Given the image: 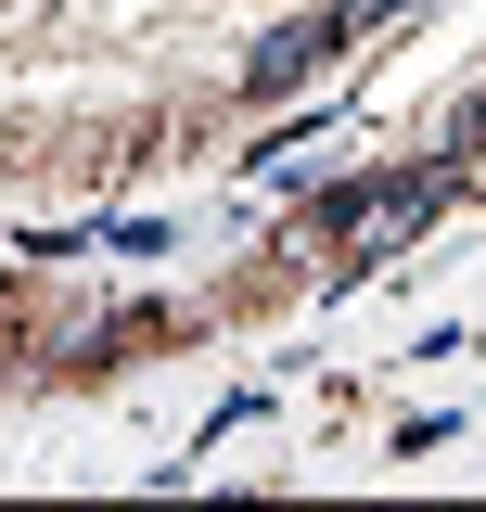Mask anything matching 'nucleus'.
Wrapping results in <instances>:
<instances>
[{
	"label": "nucleus",
	"mask_w": 486,
	"mask_h": 512,
	"mask_svg": "<svg viewBox=\"0 0 486 512\" xmlns=\"http://www.w3.org/2000/svg\"><path fill=\"white\" fill-rule=\"evenodd\" d=\"M435 205H448V167H410V180H346V192H320V231H333V244H384V231H423Z\"/></svg>",
	"instance_id": "obj_1"
},
{
	"label": "nucleus",
	"mask_w": 486,
	"mask_h": 512,
	"mask_svg": "<svg viewBox=\"0 0 486 512\" xmlns=\"http://www.w3.org/2000/svg\"><path fill=\"white\" fill-rule=\"evenodd\" d=\"M333 39H346V13H307V26H269V39H256V64H243V90H307V77L333 64Z\"/></svg>",
	"instance_id": "obj_2"
},
{
	"label": "nucleus",
	"mask_w": 486,
	"mask_h": 512,
	"mask_svg": "<svg viewBox=\"0 0 486 512\" xmlns=\"http://www.w3.org/2000/svg\"><path fill=\"white\" fill-rule=\"evenodd\" d=\"M448 154H486V90H461V103H448Z\"/></svg>",
	"instance_id": "obj_3"
}]
</instances>
